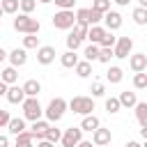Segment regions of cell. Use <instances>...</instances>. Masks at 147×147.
Segmentation results:
<instances>
[{
    "label": "cell",
    "mask_w": 147,
    "mask_h": 147,
    "mask_svg": "<svg viewBox=\"0 0 147 147\" xmlns=\"http://www.w3.org/2000/svg\"><path fill=\"white\" fill-rule=\"evenodd\" d=\"M14 30L16 32H23V34H39V30H41V23L37 21V18H32L30 14H18L16 18H14Z\"/></svg>",
    "instance_id": "1"
},
{
    "label": "cell",
    "mask_w": 147,
    "mask_h": 147,
    "mask_svg": "<svg viewBox=\"0 0 147 147\" xmlns=\"http://www.w3.org/2000/svg\"><path fill=\"white\" fill-rule=\"evenodd\" d=\"M67 108H69V103H67L62 96H55V99H51V103L46 106V119H48V122H60Z\"/></svg>",
    "instance_id": "2"
},
{
    "label": "cell",
    "mask_w": 147,
    "mask_h": 147,
    "mask_svg": "<svg viewBox=\"0 0 147 147\" xmlns=\"http://www.w3.org/2000/svg\"><path fill=\"white\" fill-rule=\"evenodd\" d=\"M76 23H78V18L74 16L71 9H60V11L53 16V28H57V30H69V28H74Z\"/></svg>",
    "instance_id": "3"
},
{
    "label": "cell",
    "mask_w": 147,
    "mask_h": 147,
    "mask_svg": "<svg viewBox=\"0 0 147 147\" xmlns=\"http://www.w3.org/2000/svg\"><path fill=\"white\" fill-rule=\"evenodd\" d=\"M69 108L74 110V113H78V115H92V110H94V99L92 96H74L71 101H69Z\"/></svg>",
    "instance_id": "4"
},
{
    "label": "cell",
    "mask_w": 147,
    "mask_h": 147,
    "mask_svg": "<svg viewBox=\"0 0 147 147\" xmlns=\"http://www.w3.org/2000/svg\"><path fill=\"white\" fill-rule=\"evenodd\" d=\"M21 106H23V117H25V119H30V122L41 119V113H46V110H41V106H39L37 96H28Z\"/></svg>",
    "instance_id": "5"
},
{
    "label": "cell",
    "mask_w": 147,
    "mask_h": 147,
    "mask_svg": "<svg viewBox=\"0 0 147 147\" xmlns=\"http://www.w3.org/2000/svg\"><path fill=\"white\" fill-rule=\"evenodd\" d=\"M83 140V129L80 126H69L62 136V147H78Z\"/></svg>",
    "instance_id": "6"
},
{
    "label": "cell",
    "mask_w": 147,
    "mask_h": 147,
    "mask_svg": "<svg viewBox=\"0 0 147 147\" xmlns=\"http://www.w3.org/2000/svg\"><path fill=\"white\" fill-rule=\"evenodd\" d=\"M131 51H133V39L131 37H119L117 44H115V57H119V60L131 57Z\"/></svg>",
    "instance_id": "7"
},
{
    "label": "cell",
    "mask_w": 147,
    "mask_h": 147,
    "mask_svg": "<svg viewBox=\"0 0 147 147\" xmlns=\"http://www.w3.org/2000/svg\"><path fill=\"white\" fill-rule=\"evenodd\" d=\"M55 55H57V53H55L53 46H39V48H37V62L44 64V67L51 64V62L55 60Z\"/></svg>",
    "instance_id": "8"
},
{
    "label": "cell",
    "mask_w": 147,
    "mask_h": 147,
    "mask_svg": "<svg viewBox=\"0 0 147 147\" xmlns=\"http://www.w3.org/2000/svg\"><path fill=\"white\" fill-rule=\"evenodd\" d=\"M110 140H113V136H110V129H103V126H99V129L92 133V142H94L96 147H106V145H110Z\"/></svg>",
    "instance_id": "9"
},
{
    "label": "cell",
    "mask_w": 147,
    "mask_h": 147,
    "mask_svg": "<svg viewBox=\"0 0 147 147\" xmlns=\"http://www.w3.org/2000/svg\"><path fill=\"white\" fill-rule=\"evenodd\" d=\"M129 67L138 74V71H147V55L145 53H133L129 57Z\"/></svg>",
    "instance_id": "10"
},
{
    "label": "cell",
    "mask_w": 147,
    "mask_h": 147,
    "mask_svg": "<svg viewBox=\"0 0 147 147\" xmlns=\"http://www.w3.org/2000/svg\"><path fill=\"white\" fill-rule=\"evenodd\" d=\"M9 103H23L25 99H28V94H25V90H23V85L18 87V85H14V87H9V92H7V96H5Z\"/></svg>",
    "instance_id": "11"
},
{
    "label": "cell",
    "mask_w": 147,
    "mask_h": 147,
    "mask_svg": "<svg viewBox=\"0 0 147 147\" xmlns=\"http://www.w3.org/2000/svg\"><path fill=\"white\" fill-rule=\"evenodd\" d=\"M103 23H106V28H108V30H119V28H122V14L110 9V11L103 16Z\"/></svg>",
    "instance_id": "12"
},
{
    "label": "cell",
    "mask_w": 147,
    "mask_h": 147,
    "mask_svg": "<svg viewBox=\"0 0 147 147\" xmlns=\"http://www.w3.org/2000/svg\"><path fill=\"white\" fill-rule=\"evenodd\" d=\"M28 48H14L11 53H9V62H11V67H23L25 62H28V53H25Z\"/></svg>",
    "instance_id": "13"
},
{
    "label": "cell",
    "mask_w": 147,
    "mask_h": 147,
    "mask_svg": "<svg viewBox=\"0 0 147 147\" xmlns=\"http://www.w3.org/2000/svg\"><path fill=\"white\" fill-rule=\"evenodd\" d=\"M106 32H108V28H103V25H92V28H90L87 39H90L92 44H101V41H103V37H106Z\"/></svg>",
    "instance_id": "14"
},
{
    "label": "cell",
    "mask_w": 147,
    "mask_h": 147,
    "mask_svg": "<svg viewBox=\"0 0 147 147\" xmlns=\"http://www.w3.org/2000/svg\"><path fill=\"white\" fill-rule=\"evenodd\" d=\"M99 126H101V122H99L96 115H85L83 122H80V129H83V131H90V133H94Z\"/></svg>",
    "instance_id": "15"
},
{
    "label": "cell",
    "mask_w": 147,
    "mask_h": 147,
    "mask_svg": "<svg viewBox=\"0 0 147 147\" xmlns=\"http://www.w3.org/2000/svg\"><path fill=\"white\" fill-rule=\"evenodd\" d=\"M60 62H62V67H64V69H76V64H78L80 60H78L76 51H67V53H62Z\"/></svg>",
    "instance_id": "16"
},
{
    "label": "cell",
    "mask_w": 147,
    "mask_h": 147,
    "mask_svg": "<svg viewBox=\"0 0 147 147\" xmlns=\"http://www.w3.org/2000/svg\"><path fill=\"white\" fill-rule=\"evenodd\" d=\"M51 129V124L48 122H44V119H37V122H32V133H34V138H39V140H44L46 138V131Z\"/></svg>",
    "instance_id": "17"
},
{
    "label": "cell",
    "mask_w": 147,
    "mask_h": 147,
    "mask_svg": "<svg viewBox=\"0 0 147 147\" xmlns=\"http://www.w3.org/2000/svg\"><path fill=\"white\" fill-rule=\"evenodd\" d=\"M7 131H9L11 136L23 133V131H25V117H14V119L9 122V126H7Z\"/></svg>",
    "instance_id": "18"
},
{
    "label": "cell",
    "mask_w": 147,
    "mask_h": 147,
    "mask_svg": "<svg viewBox=\"0 0 147 147\" xmlns=\"http://www.w3.org/2000/svg\"><path fill=\"white\" fill-rule=\"evenodd\" d=\"M23 90H25V94H28V96H37V94L41 92V83H39V80H34V78H30V80H25V83H23Z\"/></svg>",
    "instance_id": "19"
},
{
    "label": "cell",
    "mask_w": 147,
    "mask_h": 147,
    "mask_svg": "<svg viewBox=\"0 0 147 147\" xmlns=\"http://www.w3.org/2000/svg\"><path fill=\"white\" fill-rule=\"evenodd\" d=\"M119 101H122V108H136V106H138L136 92H129V90L119 94Z\"/></svg>",
    "instance_id": "20"
},
{
    "label": "cell",
    "mask_w": 147,
    "mask_h": 147,
    "mask_svg": "<svg viewBox=\"0 0 147 147\" xmlns=\"http://www.w3.org/2000/svg\"><path fill=\"white\" fill-rule=\"evenodd\" d=\"M32 140H34V133L32 131H23L16 136V145L14 147H32Z\"/></svg>",
    "instance_id": "21"
},
{
    "label": "cell",
    "mask_w": 147,
    "mask_h": 147,
    "mask_svg": "<svg viewBox=\"0 0 147 147\" xmlns=\"http://www.w3.org/2000/svg\"><path fill=\"white\" fill-rule=\"evenodd\" d=\"M83 55H85L87 62H94V60H99V55H101V46H99V44H90Z\"/></svg>",
    "instance_id": "22"
},
{
    "label": "cell",
    "mask_w": 147,
    "mask_h": 147,
    "mask_svg": "<svg viewBox=\"0 0 147 147\" xmlns=\"http://www.w3.org/2000/svg\"><path fill=\"white\" fill-rule=\"evenodd\" d=\"M76 76H80V78H87L90 74H92V62H87V60H80L78 64H76Z\"/></svg>",
    "instance_id": "23"
},
{
    "label": "cell",
    "mask_w": 147,
    "mask_h": 147,
    "mask_svg": "<svg viewBox=\"0 0 147 147\" xmlns=\"http://www.w3.org/2000/svg\"><path fill=\"white\" fill-rule=\"evenodd\" d=\"M0 74H2V80H5L7 85H14V83H16V78H18V74H16V67H11V64H9V67H5Z\"/></svg>",
    "instance_id": "24"
},
{
    "label": "cell",
    "mask_w": 147,
    "mask_h": 147,
    "mask_svg": "<svg viewBox=\"0 0 147 147\" xmlns=\"http://www.w3.org/2000/svg\"><path fill=\"white\" fill-rule=\"evenodd\" d=\"M106 78H108V83L115 85V83H119V80L124 78V71H122L119 67H110V69L106 71Z\"/></svg>",
    "instance_id": "25"
},
{
    "label": "cell",
    "mask_w": 147,
    "mask_h": 147,
    "mask_svg": "<svg viewBox=\"0 0 147 147\" xmlns=\"http://www.w3.org/2000/svg\"><path fill=\"white\" fill-rule=\"evenodd\" d=\"M131 16H133V23L136 25H147V9L145 7H136Z\"/></svg>",
    "instance_id": "26"
},
{
    "label": "cell",
    "mask_w": 147,
    "mask_h": 147,
    "mask_svg": "<svg viewBox=\"0 0 147 147\" xmlns=\"http://www.w3.org/2000/svg\"><path fill=\"white\" fill-rule=\"evenodd\" d=\"M136 119L140 122V126H147V103L138 101V106H136Z\"/></svg>",
    "instance_id": "27"
},
{
    "label": "cell",
    "mask_w": 147,
    "mask_h": 147,
    "mask_svg": "<svg viewBox=\"0 0 147 147\" xmlns=\"http://www.w3.org/2000/svg\"><path fill=\"white\" fill-rule=\"evenodd\" d=\"M71 32H74L78 39H87V34H90V23H80V21H78Z\"/></svg>",
    "instance_id": "28"
},
{
    "label": "cell",
    "mask_w": 147,
    "mask_h": 147,
    "mask_svg": "<svg viewBox=\"0 0 147 147\" xmlns=\"http://www.w3.org/2000/svg\"><path fill=\"white\" fill-rule=\"evenodd\" d=\"M106 110H108L110 115L119 113V110H122V101H119V96H110V99H106Z\"/></svg>",
    "instance_id": "29"
},
{
    "label": "cell",
    "mask_w": 147,
    "mask_h": 147,
    "mask_svg": "<svg viewBox=\"0 0 147 147\" xmlns=\"http://www.w3.org/2000/svg\"><path fill=\"white\" fill-rule=\"evenodd\" d=\"M21 9V0H2V14H16Z\"/></svg>",
    "instance_id": "30"
},
{
    "label": "cell",
    "mask_w": 147,
    "mask_h": 147,
    "mask_svg": "<svg viewBox=\"0 0 147 147\" xmlns=\"http://www.w3.org/2000/svg\"><path fill=\"white\" fill-rule=\"evenodd\" d=\"M133 87H136V90H145V87H147V74H145V71H138V74L133 76Z\"/></svg>",
    "instance_id": "31"
},
{
    "label": "cell",
    "mask_w": 147,
    "mask_h": 147,
    "mask_svg": "<svg viewBox=\"0 0 147 147\" xmlns=\"http://www.w3.org/2000/svg\"><path fill=\"white\" fill-rule=\"evenodd\" d=\"M110 2L113 0H92V9H96L101 14H108L110 11Z\"/></svg>",
    "instance_id": "32"
},
{
    "label": "cell",
    "mask_w": 147,
    "mask_h": 147,
    "mask_svg": "<svg viewBox=\"0 0 147 147\" xmlns=\"http://www.w3.org/2000/svg\"><path fill=\"white\" fill-rule=\"evenodd\" d=\"M117 39H119V37H115V34H113V30H108V32H106V37H103V41H101L99 46H103V48H115Z\"/></svg>",
    "instance_id": "33"
},
{
    "label": "cell",
    "mask_w": 147,
    "mask_h": 147,
    "mask_svg": "<svg viewBox=\"0 0 147 147\" xmlns=\"http://www.w3.org/2000/svg\"><path fill=\"white\" fill-rule=\"evenodd\" d=\"M23 48H39V37L37 34H25L23 37Z\"/></svg>",
    "instance_id": "34"
},
{
    "label": "cell",
    "mask_w": 147,
    "mask_h": 147,
    "mask_svg": "<svg viewBox=\"0 0 147 147\" xmlns=\"http://www.w3.org/2000/svg\"><path fill=\"white\" fill-rule=\"evenodd\" d=\"M62 136H64V133H62L60 129H55V126H51V129L46 131V140H51V142H60Z\"/></svg>",
    "instance_id": "35"
},
{
    "label": "cell",
    "mask_w": 147,
    "mask_h": 147,
    "mask_svg": "<svg viewBox=\"0 0 147 147\" xmlns=\"http://www.w3.org/2000/svg\"><path fill=\"white\" fill-rule=\"evenodd\" d=\"M110 57H115V48H103V46H101V55H99V62L108 64V62H110Z\"/></svg>",
    "instance_id": "36"
},
{
    "label": "cell",
    "mask_w": 147,
    "mask_h": 147,
    "mask_svg": "<svg viewBox=\"0 0 147 147\" xmlns=\"http://www.w3.org/2000/svg\"><path fill=\"white\" fill-rule=\"evenodd\" d=\"M80 41H83V39H78L74 32H69V37H67V48H69V51H76V48L80 46Z\"/></svg>",
    "instance_id": "37"
},
{
    "label": "cell",
    "mask_w": 147,
    "mask_h": 147,
    "mask_svg": "<svg viewBox=\"0 0 147 147\" xmlns=\"http://www.w3.org/2000/svg\"><path fill=\"white\" fill-rule=\"evenodd\" d=\"M37 2H39V0H21V11H23V14H30V11H34Z\"/></svg>",
    "instance_id": "38"
},
{
    "label": "cell",
    "mask_w": 147,
    "mask_h": 147,
    "mask_svg": "<svg viewBox=\"0 0 147 147\" xmlns=\"http://www.w3.org/2000/svg\"><path fill=\"white\" fill-rule=\"evenodd\" d=\"M90 92H92V96H103L106 94V87H103V83H92Z\"/></svg>",
    "instance_id": "39"
},
{
    "label": "cell",
    "mask_w": 147,
    "mask_h": 147,
    "mask_svg": "<svg viewBox=\"0 0 147 147\" xmlns=\"http://www.w3.org/2000/svg\"><path fill=\"white\" fill-rule=\"evenodd\" d=\"M90 14H92V9H78L76 11V18L80 23H90Z\"/></svg>",
    "instance_id": "40"
},
{
    "label": "cell",
    "mask_w": 147,
    "mask_h": 147,
    "mask_svg": "<svg viewBox=\"0 0 147 147\" xmlns=\"http://www.w3.org/2000/svg\"><path fill=\"white\" fill-rule=\"evenodd\" d=\"M103 16H106V14H101V11L92 9V14H90V25H99V23L103 21Z\"/></svg>",
    "instance_id": "41"
},
{
    "label": "cell",
    "mask_w": 147,
    "mask_h": 147,
    "mask_svg": "<svg viewBox=\"0 0 147 147\" xmlns=\"http://www.w3.org/2000/svg\"><path fill=\"white\" fill-rule=\"evenodd\" d=\"M11 119H14V117L9 115V110H0V126H2V129H7Z\"/></svg>",
    "instance_id": "42"
},
{
    "label": "cell",
    "mask_w": 147,
    "mask_h": 147,
    "mask_svg": "<svg viewBox=\"0 0 147 147\" xmlns=\"http://www.w3.org/2000/svg\"><path fill=\"white\" fill-rule=\"evenodd\" d=\"M53 2H55L60 9H74V2H76V0H53Z\"/></svg>",
    "instance_id": "43"
},
{
    "label": "cell",
    "mask_w": 147,
    "mask_h": 147,
    "mask_svg": "<svg viewBox=\"0 0 147 147\" xmlns=\"http://www.w3.org/2000/svg\"><path fill=\"white\" fill-rule=\"evenodd\" d=\"M37 147H55V142H51V140H46V138H44V140H39V145H37Z\"/></svg>",
    "instance_id": "44"
},
{
    "label": "cell",
    "mask_w": 147,
    "mask_h": 147,
    "mask_svg": "<svg viewBox=\"0 0 147 147\" xmlns=\"http://www.w3.org/2000/svg\"><path fill=\"white\" fill-rule=\"evenodd\" d=\"M0 147H9V138L7 136H0Z\"/></svg>",
    "instance_id": "45"
},
{
    "label": "cell",
    "mask_w": 147,
    "mask_h": 147,
    "mask_svg": "<svg viewBox=\"0 0 147 147\" xmlns=\"http://www.w3.org/2000/svg\"><path fill=\"white\" fill-rule=\"evenodd\" d=\"M78 147H96V145H94L92 140H80V145H78Z\"/></svg>",
    "instance_id": "46"
},
{
    "label": "cell",
    "mask_w": 147,
    "mask_h": 147,
    "mask_svg": "<svg viewBox=\"0 0 147 147\" xmlns=\"http://www.w3.org/2000/svg\"><path fill=\"white\" fill-rule=\"evenodd\" d=\"M126 147H142V145H140V142H136V140H129V142H126Z\"/></svg>",
    "instance_id": "47"
},
{
    "label": "cell",
    "mask_w": 147,
    "mask_h": 147,
    "mask_svg": "<svg viewBox=\"0 0 147 147\" xmlns=\"http://www.w3.org/2000/svg\"><path fill=\"white\" fill-rule=\"evenodd\" d=\"M113 2H117V5H119V7H126V5H129V2H131V0H113Z\"/></svg>",
    "instance_id": "48"
},
{
    "label": "cell",
    "mask_w": 147,
    "mask_h": 147,
    "mask_svg": "<svg viewBox=\"0 0 147 147\" xmlns=\"http://www.w3.org/2000/svg\"><path fill=\"white\" fill-rule=\"evenodd\" d=\"M140 136H142V138L147 140V126H140Z\"/></svg>",
    "instance_id": "49"
},
{
    "label": "cell",
    "mask_w": 147,
    "mask_h": 147,
    "mask_svg": "<svg viewBox=\"0 0 147 147\" xmlns=\"http://www.w3.org/2000/svg\"><path fill=\"white\" fill-rule=\"evenodd\" d=\"M138 5H140V7H145V9H147V0H138Z\"/></svg>",
    "instance_id": "50"
},
{
    "label": "cell",
    "mask_w": 147,
    "mask_h": 147,
    "mask_svg": "<svg viewBox=\"0 0 147 147\" xmlns=\"http://www.w3.org/2000/svg\"><path fill=\"white\" fill-rule=\"evenodd\" d=\"M39 2H41V5H46V2H53V0H39Z\"/></svg>",
    "instance_id": "51"
},
{
    "label": "cell",
    "mask_w": 147,
    "mask_h": 147,
    "mask_svg": "<svg viewBox=\"0 0 147 147\" xmlns=\"http://www.w3.org/2000/svg\"><path fill=\"white\" fill-rule=\"evenodd\" d=\"M142 147H147V140H145V145H142Z\"/></svg>",
    "instance_id": "52"
},
{
    "label": "cell",
    "mask_w": 147,
    "mask_h": 147,
    "mask_svg": "<svg viewBox=\"0 0 147 147\" xmlns=\"http://www.w3.org/2000/svg\"><path fill=\"white\" fill-rule=\"evenodd\" d=\"M106 147H110V145H106Z\"/></svg>",
    "instance_id": "53"
}]
</instances>
